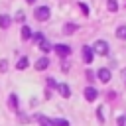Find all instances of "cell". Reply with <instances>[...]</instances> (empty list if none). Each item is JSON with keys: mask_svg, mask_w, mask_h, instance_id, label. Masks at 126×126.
I'll return each mask as SVG.
<instances>
[{"mask_svg": "<svg viewBox=\"0 0 126 126\" xmlns=\"http://www.w3.org/2000/svg\"><path fill=\"white\" fill-rule=\"evenodd\" d=\"M94 53H98V55H108V43L104 41V39H98V41H94V45L91 47Z\"/></svg>", "mask_w": 126, "mask_h": 126, "instance_id": "obj_1", "label": "cell"}, {"mask_svg": "<svg viewBox=\"0 0 126 126\" xmlns=\"http://www.w3.org/2000/svg\"><path fill=\"white\" fill-rule=\"evenodd\" d=\"M33 14H35V20H37V22H45V20L49 18V14H51V12H49V8H47V6H39V8H35V12H33Z\"/></svg>", "mask_w": 126, "mask_h": 126, "instance_id": "obj_2", "label": "cell"}, {"mask_svg": "<svg viewBox=\"0 0 126 126\" xmlns=\"http://www.w3.org/2000/svg\"><path fill=\"white\" fill-rule=\"evenodd\" d=\"M96 77H98V81H100V83H108V81H110V69L100 67V69L96 71Z\"/></svg>", "mask_w": 126, "mask_h": 126, "instance_id": "obj_3", "label": "cell"}, {"mask_svg": "<svg viewBox=\"0 0 126 126\" xmlns=\"http://www.w3.org/2000/svg\"><path fill=\"white\" fill-rule=\"evenodd\" d=\"M55 89L59 91V94H61L63 98H69V96H71V89H69V85H65V83H59Z\"/></svg>", "mask_w": 126, "mask_h": 126, "instance_id": "obj_4", "label": "cell"}, {"mask_svg": "<svg viewBox=\"0 0 126 126\" xmlns=\"http://www.w3.org/2000/svg\"><path fill=\"white\" fill-rule=\"evenodd\" d=\"M96 96H98V91H96L94 87H87V89H85V98H87L89 102H93Z\"/></svg>", "mask_w": 126, "mask_h": 126, "instance_id": "obj_5", "label": "cell"}, {"mask_svg": "<svg viewBox=\"0 0 126 126\" xmlns=\"http://www.w3.org/2000/svg\"><path fill=\"white\" fill-rule=\"evenodd\" d=\"M55 51H57L61 57H65V55H69V53H71V47H69V45H65V43H57V45H55Z\"/></svg>", "mask_w": 126, "mask_h": 126, "instance_id": "obj_6", "label": "cell"}, {"mask_svg": "<svg viewBox=\"0 0 126 126\" xmlns=\"http://www.w3.org/2000/svg\"><path fill=\"white\" fill-rule=\"evenodd\" d=\"M10 24H12V18H10L8 14H0V28H2V30H8Z\"/></svg>", "mask_w": 126, "mask_h": 126, "instance_id": "obj_7", "label": "cell"}, {"mask_svg": "<svg viewBox=\"0 0 126 126\" xmlns=\"http://www.w3.org/2000/svg\"><path fill=\"white\" fill-rule=\"evenodd\" d=\"M47 67H49V59H47V57H41V59L35 61V69H37V71H43V69H47Z\"/></svg>", "mask_w": 126, "mask_h": 126, "instance_id": "obj_8", "label": "cell"}, {"mask_svg": "<svg viewBox=\"0 0 126 126\" xmlns=\"http://www.w3.org/2000/svg\"><path fill=\"white\" fill-rule=\"evenodd\" d=\"M83 59H85V63H91V61H93V49H91L89 45L83 47Z\"/></svg>", "mask_w": 126, "mask_h": 126, "instance_id": "obj_9", "label": "cell"}, {"mask_svg": "<svg viewBox=\"0 0 126 126\" xmlns=\"http://www.w3.org/2000/svg\"><path fill=\"white\" fill-rule=\"evenodd\" d=\"M37 118V122H39V126H53V122L47 118V116H43V114H37L35 116Z\"/></svg>", "mask_w": 126, "mask_h": 126, "instance_id": "obj_10", "label": "cell"}, {"mask_svg": "<svg viewBox=\"0 0 126 126\" xmlns=\"http://www.w3.org/2000/svg\"><path fill=\"white\" fill-rule=\"evenodd\" d=\"M75 30H77V24H65L63 26V33H67V35H71Z\"/></svg>", "mask_w": 126, "mask_h": 126, "instance_id": "obj_11", "label": "cell"}, {"mask_svg": "<svg viewBox=\"0 0 126 126\" xmlns=\"http://www.w3.org/2000/svg\"><path fill=\"white\" fill-rule=\"evenodd\" d=\"M20 32H22V33H20V35H22V39H30V37L33 35V33H32V30H30L28 26H24V28H22Z\"/></svg>", "mask_w": 126, "mask_h": 126, "instance_id": "obj_12", "label": "cell"}, {"mask_svg": "<svg viewBox=\"0 0 126 126\" xmlns=\"http://www.w3.org/2000/svg\"><path fill=\"white\" fill-rule=\"evenodd\" d=\"M116 37H118V39H126V26H120V28L116 30Z\"/></svg>", "mask_w": 126, "mask_h": 126, "instance_id": "obj_13", "label": "cell"}, {"mask_svg": "<svg viewBox=\"0 0 126 126\" xmlns=\"http://www.w3.org/2000/svg\"><path fill=\"white\" fill-rule=\"evenodd\" d=\"M39 49H41V51H45V53H47V51H49V49H51V43H49V41H47V39H43V41H41V43H39Z\"/></svg>", "mask_w": 126, "mask_h": 126, "instance_id": "obj_14", "label": "cell"}, {"mask_svg": "<svg viewBox=\"0 0 126 126\" xmlns=\"http://www.w3.org/2000/svg\"><path fill=\"white\" fill-rule=\"evenodd\" d=\"M106 8H108L110 12H116V10H118V4H116V0H108V2H106Z\"/></svg>", "mask_w": 126, "mask_h": 126, "instance_id": "obj_15", "label": "cell"}, {"mask_svg": "<svg viewBox=\"0 0 126 126\" xmlns=\"http://www.w3.org/2000/svg\"><path fill=\"white\" fill-rule=\"evenodd\" d=\"M53 122V126H69V122L65 120V118H55V120H51Z\"/></svg>", "mask_w": 126, "mask_h": 126, "instance_id": "obj_16", "label": "cell"}, {"mask_svg": "<svg viewBox=\"0 0 126 126\" xmlns=\"http://www.w3.org/2000/svg\"><path fill=\"white\" fill-rule=\"evenodd\" d=\"M16 67H18V69H26V67H28V57H22V59L16 63Z\"/></svg>", "mask_w": 126, "mask_h": 126, "instance_id": "obj_17", "label": "cell"}, {"mask_svg": "<svg viewBox=\"0 0 126 126\" xmlns=\"http://www.w3.org/2000/svg\"><path fill=\"white\" fill-rule=\"evenodd\" d=\"M10 106L16 110L18 108V98H16V94H10Z\"/></svg>", "mask_w": 126, "mask_h": 126, "instance_id": "obj_18", "label": "cell"}, {"mask_svg": "<svg viewBox=\"0 0 126 126\" xmlns=\"http://www.w3.org/2000/svg\"><path fill=\"white\" fill-rule=\"evenodd\" d=\"M6 71H8V61L0 59V73H6Z\"/></svg>", "mask_w": 126, "mask_h": 126, "instance_id": "obj_19", "label": "cell"}, {"mask_svg": "<svg viewBox=\"0 0 126 126\" xmlns=\"http://www.w3.org/2000/svg\"><path fill=\"white\" fill-rule=\"evenodd\" d=\"M33 39H35V41H37V45H39L45 37H43V33H39V32H37V33H33Z\"/></svg>", "mask_w": 126, "mask_h": 126, "instance_id": "obj_20", "label": "cell"}, {"mask_svg": "<svg viewBox=\"0 0 126 126\" xmlns=\"http://www.w3.org/2000/svg\"><path fill=\"white\" fill-rule=\"evenodd\" d=\"M102 110H104L102 106H98V110H96V116H98V120H100V122H104V114H102Z\"/></svg>", "mask_w": 126, "mask_h": 126, "instance_id": "obj_21", "label": "cell"}, {"mask_svg": "<svg viewBox=\"0 0 126 126\" xmlns=\"http://www.w3.org/2000/svg\"><path fill=\"white\" fill-rule=\"evenodd\" d=\"M24 18H26L24 12H18V14H16V20H18V22H24Z\"/></svg>", "mask_w": 126, "mask_h": 126, "instance_id": "obj_22", "label": "cell"}, {"mask_svg": "<svg viewBox=\"0 0 126 126\" xmlns=\"http://www.w3.org/2000/svg\"><path fill=\"white\" fill-rule=\"evenodd\" d=\"M47 85H49V87H57V83H55L53 77H47Z\"/></svg>", "mask_w": 126, "mask_h": 126, "instance_id": "obj_23", "label": "cell"}, {"mask_svg": "<svg viewBox=\"0 0 126 126\" xmlns=\"http://www.w3.org/2000/svg\"><path fill=\"white\" fill-rule=\"evenodd\" d=\"M124 124H126V116H120L118 118V126H124Z\"/></svg>", "mask_w": 126, "mask_h": 126, "instance_id": "obj_24", "label": "cell"}, {"mask_svg": "<svg viewBox=\"0 0 126 126\" xmlns=\"http://www.w3.org/2000/svg\"><path fill=\"white\" fill-rule=\"evenodd\" d=\"M79 6H81V10H83V12H85V14H89V8H87V6H85V4H79Z\"/></svg>", "mask_w": 126, "mask_h": 126, "instance_id": "obj_25", "label": "cell"}, {"mask_svg": "<svg viewBox=\"0 0 126 126\" xmlns=\"http://www.w3.org/2000/svg\"><path fill=\"white\" fill-rule=\"evenodd\" d=\"M93 77H94V75H93V71H87V79H89V81H93Z\"/></svg>", "mask_w": 126, "mask_h": 126, "instance_id": "obj_26", "label": "cell"}, {"mask_svg": "<svg viewBox=\"0 0 126 126\" xmlns=\"http://www.w3.org/2000/svg\"><path fill=\"white\" fill-rule=\"evenodd\" d=\"M122 77H124V79H126V69H124V71H122Z\"/></svg>", "mask_w": 126, "mask_h": 126, "instance_id": "obj_27", "label": "cell"}, {"mask_svg": "<svg viewBox=\"0 0 126 126\" xmlns=\"http://www.w3.org/2000/svg\"><path fill=\"white\" fill-rule=\"evenodd\" d=\"M26 2H28V4H33V2H35V0H26Z\"/></svg>", "mask_w": 126, "mask_h": 126, "instance_id": "obj_28", "label": "cell"}]
</instances>
